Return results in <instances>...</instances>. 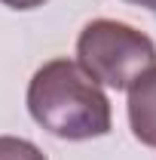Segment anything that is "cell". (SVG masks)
Returning a JSON list of instances; mask_svg holds the SVG:
<instances>
[{"label":"cell","instance_id":"obj_4","mask_svg":"<svg viewBox=\"0 0 156 160\" xmlns=\"http://www.w3.org/2000/svg\"><path fill=\"white\" fill-rule=\"evenodd\" d=\"M0 160H46V154L21 136H0Z\"/></svg>","mask_w":156,"mask_h":160},{"label":"cell","instance_id":"obj_2","mask_svg":"<svg viewBox=\"0 0 156 160\" xmlns=\"http://www.w3.org/2000/svg\"><path fill=\"white\" fill-rule=\"evenodd\" d=\"M77 65L98 86L129 89L156 65V43L117 19H92L77 37Z\"/></svg>","mask_w":156,"mask_h":160},{"label":"cell","instance_id":"obj_6","mask_svg":"<svg viewBox=\"0 0 156 160\" xmlns=\"http://www.w3.org/2000/svg\"><path fill=\"white\" fill-rule=\"evenodd\" d=\"M126 3H135V6H144V9H150L156 16V0H126Z\"/></svg>","mask_w":156,"mask_h":160},{"label":"cell","instance_id":"obj_1","mask_svg":"<svg viewBox=\"0 0 156 160\" xmlns=\"http://www.w3.org/2000/svg\"><path fill=\"white\" fill-rule=\"evenodd\" d=\"M28 111L49 136L67 142L101 139L113 126L110 99L71 59H52L34 71L28 83Z\"/></svg>","mask_w":156,"mask_h":160},{"label":"cell","instance_id":"obj_3","mask_svg":"<svg viewBox=\"0 0 156 160\" xmlns=\"http://www.w3.org/2000/svg\"><path fill=\"white\" fill-rule=\"evenodd\" d=\"M129 92V126L135 139L147 148H156V65L126 89Z\"/></svg>","mask_w":156,"mask_h":160},{"label":"cell","instance_id":"obj_5","mask_svg":"<svg viewBox=\"0 0 156 160\" xmlns=\"http://www.w3.org/2000/svg\"><path fill=\"white\" fill-rule=\"evenodd\" d=\"M3 6H9V9H19V12H25V9H37V6H43L46 0H0Z\"/></svg>","mask_w":156,"mask_h":160}]
</instances>
